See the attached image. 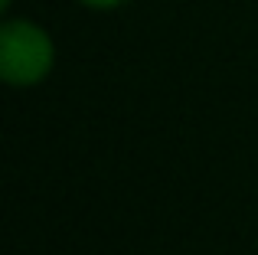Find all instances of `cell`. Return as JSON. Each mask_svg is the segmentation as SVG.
<instances>
[{
  "mask_svg": "<svg viewBox=\"0 0 258 255\" xmlns=\"http://www.w3.org/2000/svg\"><path fill=\"white\" fill-rule=\"evenodd\" d=\"M10 4H13V0H0V10L7 13V10H10Z\"/></svg>",
  "mask_w": 258,
  "mask_h": 255,
  "instance_id": "3",
  "label": "cell"
},
{
  "mask_svg": "<svg viewBox=\"0 0 258 255\" xmlns=\"http://www.w3.org/2000/svg\"><path fill=\"white\" fill-rule=\"evenodd\" d=\"M76 4L88 7V10H118V7L131 4V0H76Z\"/></svg>",
  "mask_w": 258,
  "mask_h": 255,
  "instance_id": "2",
  "label": "cell"
},
{
  "mask_svg": "<svg viewBox=\"0 0 258 255\" xmlns=\"http://www.w3.org/2000/svg\"><path fill=\"white\" fill-rule=\"evenodd\" d=\"M56 66V43L26 17H7L0 23V79L13 89L39 85Z\"/></svg>",
  "mask_w": 258,
  "mask_h": 255,
  "instance_id": "1",
  "label": "cell"
}]
</instances>
